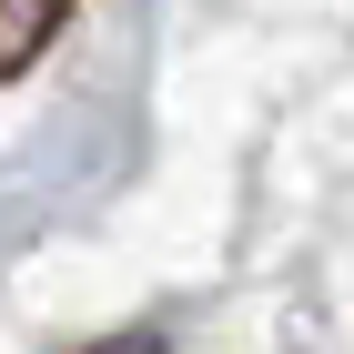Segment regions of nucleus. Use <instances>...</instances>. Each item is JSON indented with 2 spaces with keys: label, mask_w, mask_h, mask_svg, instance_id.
Returning a JSON list of instances; mask_svg holds the SVG:
<instances>
[{
  "label": "nucleus",
  "mask_w": 354,
  "mask_h": 354,
  "mask_svg": "<svg viewBox=\"0 0 354 354\" xmlns=\"http://www.w3.org/2000/svg\"><path fill=\"white\" fill-rule=\"evenodd\" d=\"M61 21H71V0H0V82H21L61 41Z\"/></svg>",
  "instance_id": "obj_1"
},
{
  "label": "nucleus",
  "mask_w": 354,
  "mask_h": 354,
  "mask_svg": "<svg viewBox=\"0 0 354 354\" xmlns=\"http://www.w3.org/2000/svg\"><path fill=\"white\" fill-rule=\"evenodd\" d=\"M82 354H172V344H162V334H91Z\"/></svg>",
  "instance_id": "obj_2"
}]
</instances>
